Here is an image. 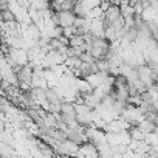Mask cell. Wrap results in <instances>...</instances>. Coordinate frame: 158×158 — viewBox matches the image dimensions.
<instances>
[{"mask_svg": "<svg viewBox=\"0 0 158 158\" xmlns=\"http://www.w3.org/2000/svg\"><path fill=\"white\" fill-rule=\"evenodd\" d=\"M64 98H62V93L57 90V89H47V102L51 106V110H59V106L62 104Z\"/></svg>", "mask_w": 158, "mask_h": 158, "instance_id": "1", "label": "cell"}, {"mask_svg": "<svg viewBox=\"0 0 158 158\" xmlns=\"http://www.w3.org/2000/svg\"><path fill=\"white\" fill-rule=\"evenodd\" d=\"M102 16L107 19V20H110L112 23L116 20V19H119L121 17V8H119V5H113V3H109V6L104 10V13H102Z\"/></svg>", "mask_w": 158, "mask_h": 158, "instance_id": "2", "label": "cell"}, {"mask_svg": "<svg viewBox=\"0 0 158 158\" xmlns=\"http://www.w3.org/2000/svg\"><path fill=\"white\" fill-rule=\"evenodd\" d=\"M119 8H121V16H123L124 19L135 16V10H133V6H132L130 3H121Z\"/></svg>", "mask_w": 158, "mask_h": 158, "instance_id": "3", "label": "cell"}]
</instances>
